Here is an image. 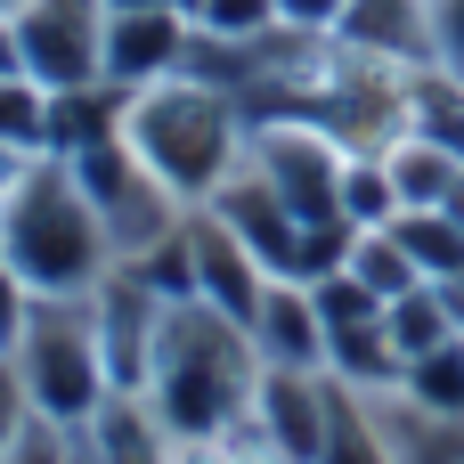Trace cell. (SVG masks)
<instances>
[{"label": "cell", "instance_id": "16", "mask_svg": "<svg viewBox=\"0 0 464 464\" xmlns=\"http://www.w3.org/2000/svg\"><path fill=\"white\" fill-rule=\"evenodd\" d=\"M122 106H130V90H114V82L49 90V155H82L98 139H122Z\"/></svg>", "mask_w": 464, "mask_h": 464}, {"label": "cell", "instance_id": "3", "mask_svg": "<svg viewBox=\"0 0 464 464\" xmlns=\"http://www.w3.org/2000/svg\"><path fill=\"white\" fill-rule=\"evenodd\" d=\"M122 139L139 147V163H147L179 204H212L220 179L245 163V98L171 73V82H155V90H130Z\"/></svg>", "mask_w": 464, "mask_h": 464}, {"label": "cell", "instance_id": "21", "mask_svg": "<svg viewBox=\"0 0 464 464\" xmlns=\"http://www.w3.org/2000/svg\"><path fill=\"white\" fill-rule=\"evenodd\" d=\"M351 277H359L367 294H383V302H400V294L424 285V269L408 261V245H400L392 228H359V245H351Z\"/></svg>", "mask_w": 464, "mask_h": 464}, {"label": "cell", "instance_id": "26", "mask_svg": "<svg viewBox=\"0 0 464 464\" xmlns=\"http://www.w3.org/2000/svg\"><path fill=\"white\" fill-rule=\"evenodd\" d=\"M0 464H73V432H65V424H49V416H33Z\"/></svg>", "mask_w": 464, "mask_h": 464}, {"label": "cell", "instance_id": "31", "mask_svg": "<svg viewBox=\"0 0 464 464\" xmlns=\"http://www.w3.org/2000/svg\"><path fill=\"white\" fill-rule=\"evenodd\" d=\"M24 163H33V155H16V147H0V196L16 188V171H24Z\"/></svg>", "mask_w": 464, "mask_h": 464}, {"label": "cell", "instance_id": "28", "mask_svg": "<svg viewBox=\"0 0 464 464\" xmlns=\"http://www.w3.org/2000/svg\"><path fill=\"white\" fill-rule=\"evenodd\" d=\"M343 8H351V0H277V24H285V33H310V41H334Z\"/></svg>", "mask_w": 464, "mask_h": 464}, {"label": "cell", "instance_id": "1", "mask_svg": "<svg viewBox=\"0 0 464 464\" xmlns=\"http://www.w3.org/2000/svg\"><path fill=\"white\" fill-rule=\"evenodd\" d=\"M253 392H261V351L237 318H220L212 302H171L163 334H155V367H147V400L171 424L179 449H212L228 432L253 424Z\"/></svg>", "mask_w": 464, "mask_h": 464}, {"label": "cell", "instance_id": "12", "mask_svg": "<svg viewBox=\"0 0 464 464\" xmlns=\"http://www.w3.org/2000/svg\"><path fill=\"white\" fill-rule=\"evenodd\" d=\"M334 49L392 65V73H424L432 65V0H351L334 24Z\"/></svg>", "mask_w": 464, "mask_h": 464}, {"label": "cell", "instance_id": "27", "mask_svg": "<svg viewBox=\"0 0 464 464\" xmlns=\"http://www.w3.org/2000/svg\"><path fill=\"white\" fill-rule=\"evenodd\" d=\"M432 65L464 82V0H432Z\"/></svg>", "mask_w": 464, "mask_h": 464}, {"label": "cell", "instance_id": "20", "mask_svg": "<svg viewBox=\"0 0 464 464\" xmlns=\"http://www.w3.org/2000/svg\"><path fill=\"white\" fill-rule=\"evenodd\" d=\"M400 400H416L424 416H457L464 424V334L400 367Z\"/></svg>", "mask_w": 464, "mask_h": 464}, {"label": "cell", "instance_id": "34", "mask_svg": "<svg viewBox=\"0 0 464 464\" xmlns=\"http://www.w3.org/2000/svg\"><path fill=\"white\" fill-rule=\"evenodd\" d=\"M0 8H8V16H16V8H24V0H0Z\"/></svg>", "mask_w": 464, "mask_h": 464}, {"label": "cell", "instance_id": "11", "mask_svg": "<svg viewBox=\"0 0 464 464\" xmlns=\"http://www.w3.org/2000/svg\"><path fill=\"white\" fill-rule=\"evenodd\" d=\"M212 212L253 245V261L269 269V277H294V253H302V212L253 171V163H237L228 179H220V196H212Z\"/></svg>", "mask_w": 464, "mask_h": 464}, {"label": "cell", "instance_id": "15", "mask_svg": "<svg viewBox=\"0 0 464 464\" xmlns=\"http://www.w3.org/2000/svg\"><path fill=\"white\" fill-rule=\"evenodd\" d=\"M383 171L400 188V212H432V204H449V188L464 179V155L440 147V139H424V130H400L383 147Z\"/></svg>", "mask_w": 464, "mask_h": 464}, {"label": "cell", "instance_id": "35", "mask_svg": "<svg viewBox=\"0 0 464 464\" xmlns=\"http://www.w3.org/2000/svg\"><path fill=\"white\" fill-rule=\"evenodd\" d=\"M0 351H8V334H0Z\"/></svg>", "mask_w": 464, "mask_h": 464}, {"label": "cell", "instance_id": "25", "mask_svg": "<svg viewBox=\"0 0 464 464\" xmlns=\"http://www.w3.org/2000/svg\"><path fill=\"white\" fill-rule=\"evenodd\" d=\"M188 16H196V33H220V41H269L277 33V0H196Z\"/></svg>", "mask_w": 464, "mask_h": 464}, {"label": "cell", "instance_id": "13", "mask_svg": "<svg viewBox=\"0 0 464 464\" xmlns=\"http://www.w3.org/2000/svg\"><path fill=\"white\" fill-rule=\"evenodd\" d=\"M253 351L261 367H310L326 375V318H318V294L294 285V277H269L261 310H253Z\"/></svg>", "mask_w": 464, "mask_h": 464}, {"label": "cell", "instance_id": "23", "mask_svg": "<svg viewBox=\"0 0 464 464\" xmlns=\"http://www.w3.org/2000/svg\"><path fill=\"white\" fill-rule=\"evenodd\" d=\"M0 147L49 155V90L33 73H0Z\"/></svg>", "mask_w": 464, "mask_h": 464}, {"label": "cell", "instance_id": "24", "mask_svg": "<svg viewBox=\"0 0 464 464\" xmlns=\"http://www.w3.org/2000/svg\"><path fill=\"white\" fill-rule=\"evenodd\" d=\"M343 220L351 228H392L400 220V188H392L383 155H351L343 163Z\"/></svg>", "mask_w": 464, "mask_h": 464}, {"label": "cell", "instance_id": "4", "mask_svg": "<svg viewBox=\"0 0 464 464\" xmlns=\"http://www.w3.org/2000/svg\"><path fill=\"white\" fill-rule=\"evenodd\" d=\"M8 367L24 375L33 416L82 432L106 408V392H114L106 343H98V302L90 294H33L24 318H16V334H8Z\"/></svg>", "mask_w": 464, "mask_h": 464}, {"label": "cell", "instance_id": "10", "mask_svg": "<svg viewBox=\"0 0 464 464\" xmlns=\"http://www.w3.org/2000/svg\"><path fill=\"white\" fill-rule=\"evenodd\" d=\"M90 302H98V343H106V375H114V392H147L155 334H163V310H171V302H155L130 269H114Z\"/></svg>", "mask_w": 464, "mask_h": 464}, {"label": "cell", "instance_id": "17", "mask_svg": "<svg viewBox=\"0 0 464 464\" xmlns=\"http://www.w3.org/2000/svg\"><path fill=\"white\" fill-rule=\"evenodd\" d=\"M383 334H392V351L400 359H424V351H440V343H457V310H449V294L440 285H416V294H400V302H383Z\"/></svg>", "mask_w": 464, "mask_h": 464}, {"label": "cell", "instance_id": "14", "mask_svg": "<svg viewBox=\"0 0 464 464\" xmlns=\"http://www.w3.org/2000/svg\"><path fill=\"white\" fill-rule=\"evenodd\" d=\"M82 440H90L98 464H179V440H171V424L155 416L147 392H106V408L82 424Z\"/></svg>", "mask_w": 464, "mask_h": 464}, {"label": "cell", "instance_id": "32", "mask_svg": "<svg viewBox=\"0 0 464 464\" xmlns=\"http://www.w3.org/2000/svg\"><path fill=\"white\" fill-rule=\"evenodd\" d=\"M440 212H449V220H457V228H464V179H457V188H449V204H440Z\"/></svg>", "mask_w": 464, "mask_h": 464}, {"label": "cell", "instance_id": "5", "mask_svg": "<svg viewBox=\"0 0 464 464\" xmlns=\"http://www.w3.org/2000/svg\"><path fill=\"white\" fill-rule=\"evenodd\" d=\"M65 163H73L82 196L98 204L114 261H139L147 245H163V237L196 212V204H179V196L139 163V147H130V139H98V147H82V155H65Z\"/></svg>", "mask_w": 464, "mask_h": 464}, {"label": "cell", "instance_id": "19", "mask_svg": "<svg viewBox=\"0 0 464 464\" xmlns=\"http://www.w3.org/2000/svg\"><path fill=\"white\" fill-rule=\"evenodd\" d=\"M392 237L408 245V261L424 269V285H457L464 277V228L440 212V204H432V212H400Z\"/></svg>", "mask_w": 464, "mask_h": 464}, {"label": "cell", "instance_id": "22", "mask_svg": "<svg viewBox=\"0 0 464 464\" xmlns=\"http://www.w3.org/2000/svg\"><path fill=\"white\" fill-rule=\"evenodd\" d=\"M114 269H130L155 302H196V245H188V220H179L163 245H147L139 261H114Z\"/></svg>", "mask_w": 464, "mask_h": 464}, {"label": "cell", "instance_id": "9", "mask_svg": "<svg viewBox=\"0 0 464 464\" xmlns=\"http://www.w3.org/2000/svg\"><path fill=\"white\" fill-rule=\"evenodd\" d=\"M188 245H196V302H212L220 318H237V326L253 334V310H261V294H269V269L253 261V245H245L212 204L188 212Z\"/></svg>", "mask_w": 464, "mask_h": 464}, {"label": "cell", "instance_id": "29", "mask_svg": "<svg viewBox=\"0 0 464 464\" xmlns=\"http://www.w3.org/2000/svg\"><path fill=\"white\" fill-rule=\"evenodd\" d=\"M33 424V400H24V375L8 367V351H0V457L16 449V432Z\"/></svg>", "mask_w": 464, "mask_h": 464}, {"label": "cell", "instance_id": "6", "mask_svg": "<svg viewBox=\"0 0 464 464\" xmlns=\"http://www.w3.org/2000/svg\"><path fill=\"white\" fill-rule=\"evenodd\" d=\"M16 41H24V73L41 90L106 82V0H24Z\"/></svg>", "mask_w": 464, "mask_h": 464}, {"label": "cell", "instance_id": "18", "mask_svg": "<svg viewBox=\"0 0 464 464\" xmlns=\"http://www.w3.org/2000/svg\"><path fill=\"white\" fill-rule=\"evenodd\" d=\"M318 464H392V440H383V416L367 392L334 383V424H326V449Z\"/></svg>", "mask_w": 464, "mask_h": 464}, {"label": "cell", "instance_id": "33", "mask_svg": "<svg viewBox=\"0 0 464 464\" xmlns=\"http://www.w3.org/2000/svg\"><path fill=\"white\" fill-rule=\"evenodd\" d=\"M106 8H179V0H106Z\"/></svg>", "mask_w": 464, "mask_h": 464}, {"label": "cell", "instance_id": "30", "mask_svg": "<svg viewBox=\"0 0 464 464\" xmlns=\"http://www.w3.org/2000/svg\"><path fill=\"white\" fill-rule=\"evenodd\" d=\"M0 73H24V41H16V16L0 8Z\"/></svg>", "mask_w": 464, "mask_h": 464}, {"label": "cell", "instance_id": "8", "mask_svg": "<svg viewBox=\"0 0 464 464\" xmlns=\"http://www.w3.org/2000/svg\"><path fill=\"white\" fill-rule=\"evenodd\" d=\"M188 41H196L188 8H106V82L155 90L188 65Z\"/></svg>", "mask_w": 464, "mask_h": 464}, {"label": "cell", "instance_id": "7", "mask_svg": "<svg viewBox=\"0 0 464 464\" xmlns=\"http://www.w3.org/2000/svg\"><path fill=\"white\" fill-rule=\"evenodd\" d=\"M326 424H334V375H310V367H261V392H253V432L269 440V457L318 464Z\"/></svg>", "mask_w": 464, "mask_h": 464}, {"label": "cell", "instance_id": "2", "mask_svg": "<svg viewBox=\"0 0 464 464\" xmlns=\"http://www.w3.org/2000/svg\"><path fill=\"white\" fill-rule=\"evenodd\" d=\"M0 261L24 294H98L114 277V245L98 204L82 196L65 155H33L0 196Z\"/></svg>", "mask_w": 464, "mask_h": 464}]
</instances>
